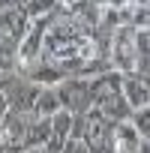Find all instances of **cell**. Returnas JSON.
Wrapping results in <instances>:
<instances>
[{
    "label": "cell",
    "mask_w": 150,
    "mask_h": 153,
    "mask_svg": "<svg viewBox=\"0 0 150 153\" xmlns=\"http://www.w3.org/2000/svg\"><path fill=\"white\" fill-rule=\"evenodd\" d=\"M24 132H27V120L21 111H6L3 120H0V141L3 144H21L24 141Z\"/></svg>",
    "instance_id": "cell-3"
},
{
    "label": "cell",
    "mask_w": 150,
    "mask_h": 153,
    "mask_svg": "<svg viewBox=\"0 0 150 153\" xmlns=\"http://www.w3.org/2000/svg\"><path fill=\"white\" fill-rule=\"evenodd\" d=\"M51 6H54V0H27V15L30 18H42Z\"/></svg>",
    "instance_id": "cell-11"
},
{
    "label": "cell",
    "mask_w": 150,
    "mask_h": 153,
    "mask_svg": "<svg viewBox=\"0 0 150 153\" xmlns=\"http://www.w3.org/2000/svg\"><path fill=\"white\" fill-rule=\"evenodd\" d=\"M36 96H39V87H36V84H24V87H18V90H15V96H12V105H15V111H24V108H30V105L36 102Z\"/></svg>",
    "instance_id": "cell-9"
},
{
    "label": "cell",
    "mask_w": 150,
    "mask_h": 153,
    "mask_svg": "<svg viewBox=\"0 0 150 153\" xmlns=\"http://www.w3.org/2000/svg\"><path fill=\"white\" fill-rule=\"evenodd\" d=\"M99 111H102V117H111V120H123V117L129 114V105H126V99H123L120 93H114L111 99H105V102L99 105Z\"/></svg>",
    "instance_id": "cell-8"
},
{
    "label": "cell",
    "mask_w": 150,
    "mask_h": 153,
    "mask_svg": "<svg viewBox=\"0 0 150 153\" xmlns=\"http://www.w3.org/2000/svg\"><path fill=\"white\" fill-rule=\"evenodd\" d=\"M39 42H42V33H39V27H36V30L30 33V39L21 45V57H24V60H27V57H33V51L39 48Z\"/></svg>",
    "instance_id": "cell-12"
},
{
    "label": "cell",
    "mask_w": 150,
    "mask_h": 153,
    "mask_svg": "<svg viewBox=\"0 0 150 153\" xmlns=\"http://www.w3.org/2000/svg\"><path fill=\"white\" fill-rule=\"evenodd\" d=\"M135 24H138L141 30H147V6H141V9L135 12Z\"/></svg>",
    "instance_id": "cell-17"
},
{
    "label": "cell",
    "mask_w": 150,
    "mask_h": 153,
    "mask_svg": "<svg viewBox=\"0 0 150 153\" xmlns=\"http://www.w3.org/2000/svg\"><path fill=\"white\" fill-rule=\"evenodd\" d=\"M108 3H111V6H129L132 0H108Z\"/></svg>",
    "instance_id": "cell-20"
},
{
    "label": "cell",
    "mask_w": 150,
    "mask_h": 153,
    "mask_svg": "<svg viewBox=\"0 0 150 153\" xmlns=\"http://www.w3.org/2000/svg\"><path fill=\"white\" fill-rule=\"evenodd\" d=\"M6 102H9V99H6L3 93H0V120H3V114H6Z\"/></svg>",
    "instance_id": "cell-19"
},
{
    "label": "cell",
    "mask_w": 150,
    "mask_h": 153,
    "mask_svg": "<svg viewBox=\"0 0 150 153\" xmlns=\"http://www.w3.org/2000/svg\"><path fill=\"white\" fill-rule=\"evenodd\" d=\"M69 126H72V111H54L51 114V135L66 138L69 135Z\"/></svg>",
    "instance_id": "cell-10"
},
{
    "label": "cell",
    "mask_w": 150,
    "mask_h": 153,
    "mask_svg": "<svg viewBox=\"0 0 150 153\" xmlns=\"http://www.w3.org/2000/svg\"><path fill=\"white\" fill-rule=\"evenodd\" d=\"M63 153H90L84 144H78V141H69L66 147H63Z\"/></svg>",
    "instance_id": "cell-16"
},
{
    "label": "cell",
    "mask_w": 150,
    "mask_h": 153,
    "mask_svg": "<svg viewBox=\"0 0 150 153\" xmlns=\"http://www.w3.org/2000/svg\"><path fill=\"white\" fill-rule=\"evenodd\" d=\"M0 144H3V141H0Z\"/></svg>",
    "instance_id": "cell-22"
},
{
    "label": "cell",
    "mask_w": 150,
    "mask_h": 153,
    "mask_svg": "<svg viewBox=\"0 0 150 153\" xmlns=\"http://www.w3.org/2000/svg\"><path fill=\"white\" fill-rule=\"evenodd\" d=\"M51 138V117H39L27 132H24V144L27 147H42Z\"/></svg>",
    "instance_id": "cell-6"
},
{
    "label": "cell",
    "mask_w": 150,
    "mask_h": 153,
    "mask_svg": "<svg viewBox=\"0 0 150 153\" xmlns=\"http://www.w3.org/2000/svg\"><path fill=\"white\" fill-rule=\"evenodd\" d=\"M33 111H36V117H51L54 111H60L57 93H54V90H39V96H36V102H33Z\"/></svg>",
    "instance_id": "cell-7"
},
{
    "label": "cell",
    "mask_w": 150,
    "mask_h": 153,
    "mask_svg": "<svg viewBox=\"0 0 150 153\" xmlns=\"http://www.w3.org/2000/svg\"><path fill=\"white\" fill-rule=\"evenodd\" d=\"M57 99H60V105H66L69 111L81 114V111L90 105V84L72 78V81H66V84L57 90Z\"/></svg>",
    "instance_id": "cell-2"
},
{
    "label": "cell",
    "mask_w": 150,
    "mask_h": 153,
    "mask_svg": "<svg viewBox=\"0 0 150 153\" xmlns=\"http://www.w3.org/2000/svg\"><path fill=\"white\" fill-rule=\"evenodd\" d=\"M120 75H102V78H96L93 84H90V102H96V105H102L105 99H111L114 93H120Z\"/></svg>",
    "instance_id": "cell-4"
},
{
    "label": "cell",
    "mask_w": 150,
    "mask_h": 153,
    "mask_svg": "<svg viewBox=\"0 0 150 153\" xmlns=\"http://www.w3.org/2000/svg\"><path fill=\"white\" fill-rule=\"evenodd\" d=\"M147 123H150L147 108H138V117H135V129H138V135H147Z\"/></svg>",
    "instance_id": "cell-15"
},
{
    "label": "cell",
    "mask_w": 150,
    "mask_h": 153,
    "mask_svg": "<svg viewBox=\"0 0 150 153\" xmlns=\"http://www.w3.org/2000/svg\"><path fill=\"white\" fill-rule=\"evenodd\" d=\"M114 60L120 69L132 72L138 66V51H135V30L132 27H120L114 33Z\"/></svg>",
    "instance_id": "cell-1"
},
{
    "label": "cell",
    "mask_w": 150,
    "mask_h": 153,
    "mask_svg": "<svg viewBox=\"0 0 150 153\" xmlns=\"http://www.w3.org/2000/svg\"><path fill=\"white\" fill-rule=\"evenodd\" d=\"M0 153H21L18 144H0Z\"/></svg>",
    "instance_id": "cell-18"
},
{
    "label": "cell",
    "mask_w": 150,
    "mask_h": 153,
    "mask_svg": "<svg viewBox=\"0 0 150 153\" xmlns=\"http://www.w3.org/2000/svg\"><path fill=\"white\" fill-rule=\"evenodd\" d=\"M33 78H36V81H42V84H51V81H57V78H60V72H57V69H39Z\"/></svg>",
    "instance_id": "cell-14"
},
{
    "label": "cell",
    "mask_w": 150,
    "mask_h": 153,
    "mask_svg": "<svg viewBox=\"0 0 150 153\" xmlns=\"http://www.w3.org/2000/svg\"><path fill=\"white\" fill-rule=\"evenodd\" d=\"M123 84V99H126V105H132V108H147V84L144 81H138V78H129V81H120Z\"/></svg>",
    "instance_id": "cell-5"
},
{
    "label": "cell",
    "mask_w": 150,
    "mask_h": 153,
    "mask_svg": "<svg viewBox=\"0 0 150 153\" xmlns=\"http://www.w3.org/2000/svg\"><path fill=\"white\" fill-rule=\"evenodd\" d=\"M96 3H102V0H96Z\"/></svg>",
    "instance_id": "cell-21"
},
{
    "label": "cell",
    "mask_w": 150,
    "mask_h": 153,
    "mask_svg": "<svg viewBox=\"0 0 150 153\" xmlns=\"http://www.w3.org/2000/svg\"><path fill=\"white\" fill-rule=\"evenodd\" d=\"M87 135V117H72V126H69V138L78 141Z\"/></svg>",
    "instance_id": "cell-13"
}]
</instances>
